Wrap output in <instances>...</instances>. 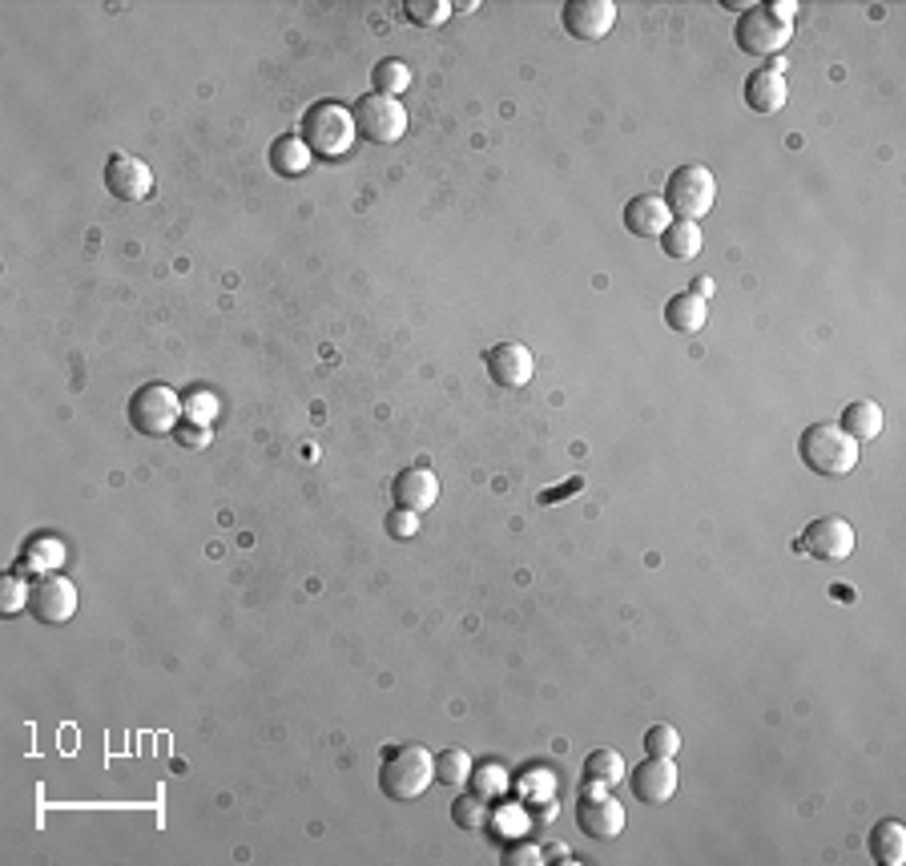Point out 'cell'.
Segmentation results:
<instances>
[{
    "mask_svg": "<svg viewBox=\"0 0 906 866\" xmlns=\"http://www.w3.org/2000/svg\"><path fill=\"white\" fill-rule=\"evenodd\" d=\"M798 456L814 476L838 480L858 468V440H850L838 423H810L806 432L798 435Z\"/></svg>",
    "mask_w": 906,
    "mask_h": 866,
    "instance_id": "1",
    "label": "cell"
},
{
    "mask_svg": "<svg viewBox=\"0 0 906 866\" xmlns=\"http://www.w3.org/2000/svg\"><path fill=\"white\" fill-rule=\"evenodd\" d=\"M435 782V754L423 745H391L379 766V790L395 802H415Z\"/></svg>",
    "mask_w": 906,
    "mask_h": 866,
    "instance_id": "2",
    "label": "cell"
},
{
    "mask_svg": "<svg viewBox=\"0 0 906 866\" xmlns=\"http://www.w3.org/2000/svg\"><path fill=\"white\" fill-rule=\"evenodd\" d=\"M302 141L314 158H343L351 153V146L359 141L355 134V113L339 101H314L311 110L302 113Z\"/></svg>",
    "mask_w": 906,
    "mask_h": 866,
    "instance_id": "3",
    "label": "cell"
},
{
    "mask_svg": "<svg viewBox=\"0 0 906 866\" xmlns=\"http://www.w3.org/2000/svg\"><path fill=\"white\" fill-rule=\"evenodd\" d=\"M718 202V178L706 170V166H681V170L669 173L665 182V206H669L673 218H685V223H697L706 218Z\"/></svg>",
    "mask_w": 906,
    "mask_h": 866,
    "instance_id": "4",
    "label": "cell"
},
{
    "mask_svg": "<svg viewBox=\"0 0 906 866\" xmlns=\"http://www.w3.org/2000/svg\"><path fill=\"white\" fill-rule=\"evenodd\" d=\"M790 37H794V21H782L770 4H749L733 25L737 49L754 57H778L790 45Z\"/></svg>",
    "mask_w": 906,
    "mask_h": 866,
    "instance_id": "5",
    "label": "cell"
},
{
    "mask_svg": "<svg viewBox=\"0 0 906 866\" xmlns=\"http://www.w3.org/2000/svg\"><path fill=\"white\" fill-rule=\"evenodd\" d=\"M177 420H182V396L165 384H146L137 387L129 399V423L137 435H174Z\"/></svg>",
    "mask_w": 906,
    "mask_h": 866,
    "instance_id": "6",
    "label": "cell"
},
{
    "mask_svg": "<svg viewBox=\"0 0 906 866\" xmlns=\"http://www.w3.org/2000/svg\"><path fill=\"white\" fill-rule=\"evenodd\" d=\"M351 113H355V134L371 146H395L399 137L408 134V110L395 98L367 93L351 105Z\"/></svg>",
    "mask_w": 906,
    "mask_h": 866,
    "instance_id": "7",
    "label": "cell"
},
{
    "mask_svg": "<svg viewBox=\"0 0 906 866\" xmlns=\"http://www.w3.org/2000/svg\"><path fill=\"white\" fill-rule=\"evenodd\" d=\"M576 827L596 842H609L624 830V810L609 794V786L581 778V798H576Z\"/></svg>",
    "mask_w": 906,
    "mask_h": 866,
    "instance_id": "8",
    "label": "cell"
},
{
    "mask_svg": "<svg viewBox=\"0 0 906 866\" xmlns=\"http://www.w3.org/2000/svg\"><path fill=\"white\" fill-rule=\"evenodd\" d=\"M798 552H806L810 560H822V565H842V560L855 552V528H850V520L842 516L810 520L802 540H798Z\"/></svg>",
    "mask_w": 906,
    "mask_h": 866,
    "instance_id": "9",
    "label": "cell"
},
{
    "mask_svg": "<svg viewBox=\"0 0 906 866\" xmlns=\"http://www.w3.org/2000/svg\"><path fill=\"white\" fill-rule=\"evenodd\" d=\"M560 21H564L572 41L596 45V41L609 37L612 25H617V4L612 0H569L560 9Z\"/></svg>",
    "mask_w": 906,
    "mask_h": 866,
    "instance_id": "10",
    "label": "cell"
},
{
    "mask_svg": "<svg viewBox=\"0 0 906 866\" xmlns=\"http://www.w3.org/2000/svg\"><path fill=\"white\" fill-rule=\"evenodd\" d=\"M73 613H77V589L65 581V577L49 572V577H41V581L33 584V593H28V617L37 620V625H65Z\"/></svg>",
    "mask_w": 906,
    "mask_h": 866,
    "instance_id": "11",
    "label": "cell"
},
{
    "mask_svg": "<svg viewBox=\"0 0 906 866\" xmlns=\"http://www.w3.org/2000/svg\"><path fill=\"white\" fill-rule=\"evenodd\" d=\"M484 367H488V379L496 387H508V391H516V387H528L532 384V351L524 343H516V339H504V343L488 346L484 351Z\"/></svg>",
    "mask_w": 906,
    "mask_h": 866,
    "instance_id": "12",
    "label": "cell"
},
{
    "mask_svg": "<svg viewBox=\"0 0 906 866\" xmlns=\"http://www.w3.org/2000/svg\"><path fill=\"white\" fill-rule=\"evenodd\" d=\"M105 190L117 202H146L153 194V173L134 153H113L105 161Z\"/></svg>",
    "mask_w": 906,
    "mask_h": 866,
    "instance_id": "13",
    "label": "cell"
},
{
    "mask_svg": "<svg viewBox=\"0 0 906 866\" xmlns=\"http://www.w3.org/2000/svg\"><path fill=\"white\" fill-rule=\"evenodd\" d=\"M629 786H633L637 802L645 806L669 802L673 794H677V762H673V757H645V762L629 774Z\"/></svg>",
    "mask_w": 906,
    "mask_h": 866,
    "instance_id": "14",
    "label": "cell"
},
{
    "mask_svg": "<svg viewBox=\"0 0 906 866\" xmlns=\"http://www.w3.org/2000/svg\"><path fill=\"white\" fill-rule=\"evenodd\" d=\"M391 495H395V508H408V512H427V508L439 500V480H435L432 468H403L391 480Z\"/></svg>",
    "mask_w": 906,
    "mask_h": 866,
    "instance_id": "15",
    "label": "cell"
},
{
    "mask_svg": "<svg viewBox=\"0 0 906 866\" xmlns=\"http://www.w3.org/2000/svg\"><path fill=\"white\" fill-rule=\"evenodd\" d=\"M669 223L673 214L665 206V198H657V194H637L624 206V230L633 238H661Z\"/></svg>",
    "mask_w": 906,
    "mask_h": 866,
    "instance_id": "16",
    "label": "cell"
},
{
    "mask_svg": "<svg viewBox=\"0 0 906 866\" xmlns=\"http://www.w3.org/2000/svg\"><path fill=\"white\" fill-rule=\"evenodd\" d=\"M745 105L754 113H761V117H770V113H782L785 110V98H790V86H785L782 73H773V69H754V73L745 77Z\"/></svg>",
    "mask_w": 906,
    "mask_h": 866,
    "instance_id": "17",
    "label": "cell"
},
{
    "mask_svg": "<svg viewBox=\"0 0 906 866\" xmlns=\"http://www.w3.org/2000/svg\"><path fill=\"white\" fill-rule=\"evenodd\" d=\"M867 851H870V858L882 866H903L906 863V827L898 822V818H882V822H874V830H870V839H867Z\"/></svg>",
    "mask_w": 906,
    "mask_h": 866,
    "instance_id": "18",
    "label": "cell"
},
{
    "mask_svg": "<svg viewBox=\"0 0 906 866\" xmlns=\"http://www.w3.org/2000/svg\"><path fill=\"white\" fill-rule=\"evenodd\" d=\"M706 319H709L706 298H697L693 290H681V295H673L669 303H665V322H669V331L677 334H697L706 327Z\"/></svg>",
    "mask_w": 906,
    "mask_h": 866,
    "instance_id": "19",
    "label": "cell"
},
{
    "mask_svg": "<svg viewBox=\"0 0 906 866\" xmlns=\"http://www.w3.org/2000/svg\"><path fill=\"white\" fill-rule=\"evenodd\" d=\"M311 158L314 153L307 149V141L295 137V134H283L271 146V170L278 173V178H298V173H307Z\"/></svg>",
    "mask_w": 906,
    "mask_h": 866,
    "instance_id": "20",
    "label": "cell"
},
{
    "mask_svg": "<svg viewBox=\"0 0 906 866\" xmlns=\"http://www.w3.org/2000/svg\"><path fill=\"white\" fill-rule=\"evenodd\" d=\"M838 428H842L850 440H858V444H862V440H874V435H882V408L874 399H855V403L842 411Z\"/></svg>",
    "mask_w": 906,
    "mask_h": 866,
    "instance_id": "21",
    "label": "cell"
},
{
    "mask_svg": "<svg viewBox=\"0 0 906 866\" xmlns=\"http://www.w3.org/2000/svg\"><path fill=\"white\" fill-rule=\"evenodd\" d=\"M61 565H65V545L57 536H33L25 545V552H21V569L25 572L49 577V572H57Z\"/></svg>",
    "mask_w": 906,
    "mask_h": 866,
    "instance_id": "22",
    "label": "cell"
},
{
    "mask_svg": "<svg viewBox=\"0 0 906 866\" xmlns=\"http://www.w3.org/2000/svg\"><path fill=\"white\" fill-rule=\"evenodd\" d=\"M661 247L677 262L697 259V254H701V226L685 223V218H673V223L665 226V235H661Z\"/></svg>",
    "mask_w": 906,
    "mask_h": 866,
    "instance_id": "23",
    "label": "cell"
},
{
    "mask_svg": "<svg viewBox=\"0 0 906 866\" xmlns=\"http://www.w3.org/2000/svg\"><path fill=\"white\" fill-rule=\"evenodd\" d=\"M371 86H375V93H383V98L399 101V93H408L411 89L408 61H399V57H383V61L371 69Z\"/></svg>",
    "mask_w": 906,
    "mask_h": 866,
    "instance_id": "24",
    "label": "cell"
},
{
    "mask_svg": "<svg viewBox=\"0 0 906 866\" xmlns=\"http://www.w3.org/2000/svg\"><path fill=\"white\" fill-rule=\"evenodd\" d=\"M624 778V762L617 750H593L584 757V782H600V786H617Z\"/></svg>",
    "mask_w": 906,
    "mask_h": 866,
    "instance_id": "25",
    "label": "cell"
},
{
    "mask_svg": "<svg viewBox=\"0 0 906 866\" xmlns=\"http://www.w3.org/2000/svg\"><path fill=\"white\" fill-rule=\"evenodd\" d=\"M468 778H472V757L463 754V750H444V754H435V782H444V786H451V790H460Z\"/></svg>",
    "mask_w": 906,
    "mask_h": 866,
    "instance_id": "26",
    "label": "cell"
},
{
    "mask_svg": "<svg viewBox=\"0 0 906 866\" xmlns=\"http://www.w3.org/2000/svg\"><path fill=\"white\" fill-rule=\"evenodd\" d=\"M403 16H408L411 25L435 29L451 16V4H447V0H403Z\"/></svg>",
    "mask_w": 906,
    "mask_h": 866,
    "instance_id": "27",
    "label": "cell"
},
{
    "mask_svg": "<svg viewBox=\"0 0 906 866\" xmlns=\"http://www.w3.org/2000/svg\"><path fill=\"white\" fill-rule=\"evenodd\" d=\"M451 818H456V827H463V830H484L488 827V798H480V794H460V798L451 802Z\"/></svg>",
    "mask_w": 906,
    "mask_h": 866,
    "instance_id": "28",
    "label": "cell"
},
{
    "mask_svg": "<svg viewBox=\"0 0 906 866\" xmlns=\"http://www.w3.org/2000/svg\"><path fill=\"white\" fill-rule=\"evenodd\" d=\"M645 754L649 757H677L681 754V733L673 730V726H653V730L645 733Z\"/></svg>",
    "mask_w": 906,
    "mask_h": 866,
    "instance_id": "29",
    "label": "cell"
},
{
    "mask_svg": "<svg viewBox=\"0 0 906 866\" xmlns=\"http://www.w3.org/2000/svg\"><path fill=\"white\" fill-rule=\"evenodd\" d=\"M182 415H186L190 423H202V428H210V420L218 415V399L210 396V391H190L186 399H182Z\"/></svg>",
    "mask_w": 906,
    "mask_h": 866,
    "instance_id": "30",
    "label": "cell"
},
{
    "mask_svg": "<svg viewBox=\"0 0 906 866\" xmlns=\"http://www.w3.org/2000/svg\"><path fill=\"white\" fill-rule=\"evenodd\" d=\"M0 608H4V617H13V613H21V608H28V593H33V589H28L25 581H21V572H9V577H4V584H0Z\"/></svg>",
    "mask_w": 906,
    "mask_h": 866,
    "instance_id": "31",
    "label": "cell"
},
{
    "mask_svg": "<svg viewBox=\"0 0 906 866\" xmlns=\"http://www.w3.org/2000/svg\"><path fill=\"white\" fill-rule=\"evenodd\" d=\"M383 524H387V533L395 536V540H411V536L420 533V512H408V508H391Z\"/></svg>",
    "mask_w": 906,
    "mask_h": 866,
    "instance_id": "32",
    "label": "cell"
},
{
    "mask_svg": "<svg viewBox=\"0 0 906 866\" xmlns=\"http://www.w3.org/2000/svg\"><path fill=\"white\" fill-rule=\"evenodd\" d=\"M174 440L182 447H210V428H202V423H182V428H174Z\"/></svg>",
    "mask_w": 906,
    "mask_h": 866,
    "instance_id": "33",
    "label": "cell"
},
{
    "mask_svg": "<svg viewBox=\"0 0 906 866\" xmlns=\"http://www.w3.org/2000/svg\"><path fill=\"white\" fill-rule=\"evenodd\" d=\"M504 790V770L492 766V770H480V778H475V794L480 798H492V794Z\"/></svg>",
    "mask_w": 906,
    "mask_h": 866,
    "instance_id": "34",
    "label": "cell"
},
{
    "mask_svg": "<svg viewBox=\"0 0 906 866\" xmlns=\"http://www.w3.org/2000/svg\"><path fill=\"white\" fill-rule=\"evenodd\" d=\"M504 866H540L544 863V854L536 851V846H512L504 858H500Z\"/></svg>",
    "mask_w": 906,
    "mask_h": 866,
    "instance_id": "35",
    "label": "cell"
},
{
    "mask_svg": "<svg viewBox=\"0 0 906 866\" xmlns=\"http://www.w3.org/2000/svg\"><path fill=\"white\" fill-rule=\"evenodd\" d=\"M581 488H584V480H581V476H572V480H569V483H560V488H544V492L536 495V500H540V504L548 508V504H560V500H564V495L581 492Z\"/></svg>",
    "mask_w": 906,
    "mask_h": 866,
    "instance_id": "36",
    "label": "cell"
},
{
    "mask_svg": "<svg viewBox=\"0 0 906 866\" xmlns=\"http://www.w3.org/2000/svg\"><path fill=\"white\" fill-rule=\"evenodd\" d=\"M693 295H697V298H709V295H713V278H697V283H693Z\"/></svg>",
    "mask_w": 906,
    "mask_h": 866,
    "instance_id": "37",
    "label": "cell"
}]
</instances>
